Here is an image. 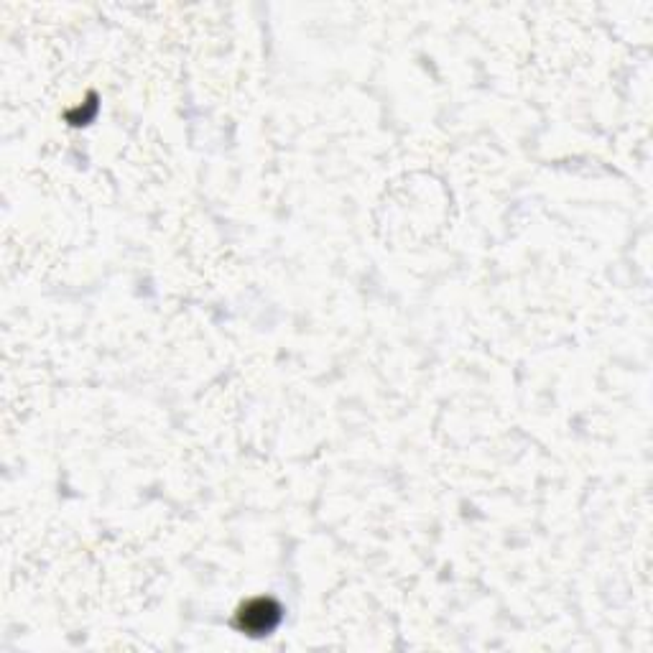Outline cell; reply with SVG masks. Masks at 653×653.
<instances>
[{"instance_id": "cell-1", "label": "cell", "mask_w": 653, "mask_h": 653, "mask_svg": "<svg viewBox=\"0 0 653 653\" xmlns=\"http://www.w3.org/2000/svg\"><path fill=\"white\" fill-rule=\"evenodd\" d=\"M279 620L281 608L273 600H266V597L250 600L238 615L240 631L250 633V636H268L279 625Z\"/></svg>"}]
</instances>
